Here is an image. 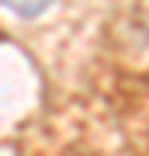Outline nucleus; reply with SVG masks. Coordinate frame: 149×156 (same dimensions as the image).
<instances>
[{
  "mask_svg": "<svg viewBox=\"0 0 149 156\" xmlns=\"http://www.w3.org/2000/svg\"><path fill=\"white\" fill-rule=\"evenodd\" d=\"M49 4H52V0H0V7H7V11H14V14H21V17L42 14Z\"/></svg>",
  "mask_w": 149,
  "mask_h": 156,
  "instance_id": "f257e3e1",
  "label": "nucleus"
}]
</instances>
